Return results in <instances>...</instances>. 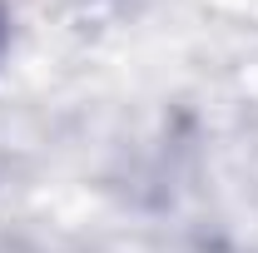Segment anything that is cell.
I'll list each match as a JSON object with an SVG mask.
<instances>
[{"label":"cell","instance_id":"cell-1","mask_svg":"<svg viewBox=\"0 0 258 253\" xmlns=\"http://www.w3.org/2000/svg\"><path fill=\"white\" fill-rule=\"evenodd\" d=\"M0 45H5V15H0Z\"/></svg>","mask_w":258,"mask_h":253}]
</instances>
